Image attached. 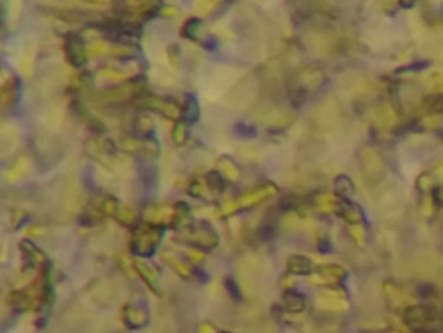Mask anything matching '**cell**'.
Instances as JSON below:
<instances>
[{
  "label": "cell",
  "instance_id": "obj_1",
  "mask_svg": "<svg viewBox=\"0 0 443 333\" xmlns=\"http://www.w3.org/2000/svg\"><path fill=\"white\" fill-rule=\"evenodd\" d=\"M161 233L156 227L152 225H144L138 228L135 232L134 239L132 241V246L134 251L139 255H151L154 253L155 247L160 241Z\"/></svg>",
  "mask_w": 443,
  "mask_h": 333
},
{
  "label": "cell",
  "instance_id": "obj_2",
  "mask_svg": "<svg viewBox=\"0 0 443 333\" xmlns=\"http://www.w3.org/2000/svg\"><path fill=\"white\" fill-rule=\"evenodd\" d=\"M64 51L69 63L75 66H80L86 61V51L83 40L77 34L69 33L64 40Z\"/></svg>",
  "mask_w": 443,
  "mask_h": 333
},
{
  "label": "cell",
  "instance_id": "obj_3",
  "mask_svg": "<svg viewBox=\"0 0 443 333\" xmlns=\"http://www.w3.org/2000/svg\"><path fill=\"white\" fill-rule=\"evenodd\" d=\"M144 106H147L152 111L161 113L165 117L171 118V120L178 118L182 115V108H180L175 102L166 101L160 97H147V98H144Z\"/></svg>",
  "mask_w": 443,
  "mask_h": 333
},
{
  "label": "cell",
  "instance_id": "obj_4",
  "mask_svg": "<svg viewBox=\"0 0 443 333\" xmlns=\"http://www.w3.org/2000/svg\"><path fill=\"white\" fill-rule=\"evenodd\" d=\"M29 165H30V164H29V160L25 156L16 159V160L13 161V164L9 167L8 171L6 172L7 178H8L9 181H16V180L21 178L28 172Z\"/></svg>",
  "mask_w": 443,
  "mask_h": 333
},
{
  "label": "cell",
  "instance_id": "obj_5",
  "mask_svg": "<svg viewBox=\"0 0 443 333\" xmlns=\"http://www.w3.org/2000/svg\"><path fill=\"white\" fill-rule=\"evenodd\" d=\"M182 116L189 124H194L199 117V107L194 95H189L186 98L185 107L182 108Z\"/></svg>",
  "mask_w": 443,
  "mask_h": 333
},
{
  "label": "cell",
  "instance_id": "obj_6",
  "mask_svg": "<svg viewBox=\"0 0 443 333\" xmlns=\"http://www.w3.org/2000/svg\"><path fill=\"white\" fill-rule=\"evenodd\" d=\"M0 94H2V104H3V107L11 106L14 102V99H16V95H17V81L9 78L8 82H3Z\"/></svg>",
  "mask_w": 443,
  "mask_h": 333
},
{
  "label": "cell",
  "instance_id": "obj_7",
  "mask_svg": "<svg viewBox=\"0 0 443 333\" xmlns=\"http://www.w3.org/2000/svg\"><path fill=\"white\" fill-rule=\"evenodd\" d=\"M128 94L126 87H113V89H108L99 94V99L106 103H113V102H120Z\"/></svg>",
  "mask_w": 443,
  "mask_h": 333
},
{
  "label": "cell",
  "instance_id": "obj_8",
  "mask_svg": "<svg viewBox=\"0 0 443 333\" xmlns=\"http://www.w3.org/2000/svg\"><path fill=\"white\" fill-rule=\"evenodd\" d=\"M218 165H220V170L223 171V173H225L226 177L232 181H235L238 177H239V172H238V168L235 167V164L233 163L230 159L228 158H221L218 160Z\"/></svg>",
  "mask_w": 443,
  "mask_h": 333
},
{
  "label": "cell",
  "instance_id": "obj_9",
  "mask_svg": "<svg viewBox=\"0 0 443 333\" xmlns=\"http://www.w3.org/2000/svg\"><path fill=\"white\" fill-rule=\"evenodd\" d=\"M200 26H202V21L199 18L194 17L190 18L185 22L182 28V35L185 38H189V39H195L200 30Z\"/></svg>",
  "mask_w": 443,
  "mask_h": 333
},
{
  "label": "cell",
  "instance_id": "obj_10",
  "mask_svg": "<svg viewBox=\"0 0 443 333\" xmlns=\"http://www.w3.org/2000/svg\"><path fill=\"white\" fill-rule=\"evenodd\" d=\"M152 128H154V121L149 116H139L134 123L135 132L140 135H146L147 137V134L151 132Z\"/></svg>",
  "mask_w": 443,
  "mask_h": 333
},
{
  "label": "cell",
  "instance_id": "obj_11",
  "mask_svg": "<svg viewBox=\"0 0 443 333\" xmlns=\"http://www.w3.org/2000/svg\"><path fill=\"white\" fill-rule=\"evenodd\" d=\"M334 185L337 192L342 194V196L350 197L354 193V185H352L351 180L346 177V176H339L334 181Z\"/></svg>",
  "mask_w": 443,
  "mask_h": 333
},
{
  "label": "cell",
  "instance_id": "obj_12",
  "mask_svg": "<svg viewBox=\"0 0 443 333\" xmlns=\"http://www.w3.org/2000/svg\"><path fill=\"white\" fill-rule=\"evenodd\" d=\"M207 184H208L209 189L213 190V192H223L224 186H225V182H224V178L217 171H212L207 175Z\"/></svg>",
  "mask_w": 443,
  "mask_h": 333
},
{
  "label": "cell",
  "instance_id": "obj_13",
  "mask_svg": "<svg viewBox=\"0 0 443 333\" xmlns=\"http://www.w3.org/2000/svg\"><path fill=\"white\" fill-rule=\"evenodd\" d=\"M100 212L106 213V215H116V212H117V201L112 198V197L103 198V201L100 203Z\"/></svg>",
  "mask_w": 443,
  "mask_h": 333
},
{
  "label": "cell",
  "instance_id": "obj_14",
  "mask_svg": "<svg viewBox=\"0 0 443 333\" xmlns=\"http://www.w3.org/2000/svg\"><path fill=\"white\" fill-rule=\"evenodd\" d=\"M171 137L177 145H182L186 141V128L183 124H176L171 129Z\"/></svg>",
  "mask_w": 443,
  "mask_h": 333
},
{
  "label": "cell",
  "instance_id": "obj_15",
  "mask_svg": "<svg viewBox=\"0 0 443 333\" xmlns=\"http://www.w3.org/2000/svg\"><path fill=\"white\" fill-rule=\"evenodd\" d=\"M235 129H237V132L239 133L242 137H254V135L256 134V129H255V128L250 127V125H244V124H237Z\"/></svg>",
  "mask_w": 443,
  "mask_h": 333
},
{
  "label": "cell",
  "instance_id": "obj_16",
  "mask_svg": "<svg viewBox=\"0 0 443 333\" xmlns=\"http://www.w3.org/2000/svg\"><path fill=\"white\" fill-rule=\"evenodd\" d=\"M118 218L122 219L126 224H129V223H132L133 221L134 215H133V211L130 210V208H121L120 213H118Z\"/></svg>",
  "mask_w": 443,
  "mask_h": 333
}]
</instances>
